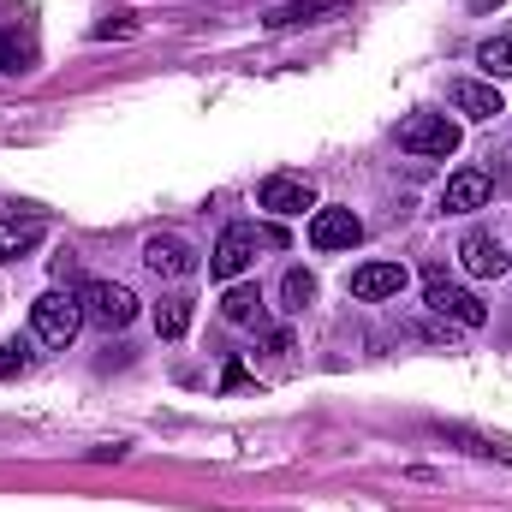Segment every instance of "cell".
Here are the masks:
<instances>
[{"label": "cell", "instance_id": "obj_6", "mask_svg": "<svg viewBox=\"0 0 512 512\" xmlns=\"http://www.w3.org/2000/svg\"><path fill=\"white\" fill-rule=\"evenodd\" d=\"M143 268H149L155 280H191V274L203 268V256L191 251L179 233H155V239L143 245Z\"/></svg>", "mask_w": 512, "mask_h": 512}, {"label": "cell", "instance_id": "obj_16", "mask_svg": "<svg viewBox=\"0 0 512 512\" xmlns=\"http://www.w3.org/2000/svg\"><path fill=\"white\" fill-rule=\"evenodd\" d=\"M280 298H286V310H292V316H298V310H310V304H316V274H310V268H286Z\"/></svg>", "mask_w": 512, "mask_h": 512}, {"label": "cell", "instance_id": "obj_13", "mask_svg": "<svg viewBox=\"0 0 512 512\" xmlns=\"http://www.w3.org/2000/svg\"><path fill=\"white\" fill-rule=\"evenodd\" d=\"M334 12H346V0H286V6H274L262 24H268V30H298V24H322V18H334Z\"/></svg>", "mask_w": 512, "mask_h": 512}, {"label": "cell", "instance_id": "obj_3", "mask_svg": "<svg viewBox=\"0 0 512 512\" xmlns=\"http://www.w3.org/2000/svg\"><path fill=\"white\" fill-rule=\"evenodd\" d=\"M423 304H429L435 316H447V322H459V328H483V322H489V304H483L477 292H465V286H453L447 274H429V280H423Z\"/></svg>", "mask_w": 512, "mask_h": 512}, {"label": "cell", "instance_id": "obj_5", "mask_svg": "<svg viewBox=\"0 0 512 512\" xmlns=\"http://www.w3.org/2000/svg\"><path fill=\"white\" fill-rule=\"evenodd\" d=\"M131 316H137V298H131V286L120 280H90L84 286V322H96V328H131Z\"/></svg>", "mask_w": 512, "mask_h": 512}, {"label": "cell", "instance_id": "obj_12", "mask_svg": "<svg viewBox=\"0 0 512 512\" xmlns=\"http://www.w3.org/2000/svg\"><path fill=\"white\" fill-rule=\"evenodd\" d=\"M447 96H453V108H459L465 120H495V114H507L501 90H495V84H477V78H453Z\"/></svg>", "mask_w": 512, "mask_h": 512}, {"label": "cell", "instance_id": "obj_7", "mask_svg": "<svg viewBox=\"0 0 512 512\" xmlns=\"http://www.w3.org/2000/svg\"><path fill=\"white\" fill-rule=\"evenodd\" d=\"M459 262H465L471 280H501L512 268V251L495 233H465V239H459Z\"/></svg>", "mask_w": 512, "mask_h": 512}, {"label": "cell", "instance_id": "obj_11", "mask_svg": "<svg viewBox=\"0 0 512 512\" xmlns=\"http://www.w3.org/2000/svg\"><path fill=\"white\" fill-rule=\"evenodd\" d=\"M489 191H495V179H489L483 167H465V173H453V179H447L441 209H447V215H471V209H483V203H489Z\"/></svg>", "mask_w": 512, "mask_h": 512}, {"label": "cell", "instance_id": "obj_1", "mask_svg": "<svg viewBox=\"0 0 512 512\" xmlns=\"http://www.w3.org/2000/svg\"><path fill=\"white\" fill-rule=\"evenodd\" d=\"M78 328H84V298H72V292H42V298L30 304V334H36L42 346H72Z\"/></svg>", "mask_w": 512, "mask_h": 512}, {"label": "cell", "instance_id": "obj_17", "mask_svg": "<svg viewBox=\"0 0 512 512\" xmlns=\"http://www.w3.org/2000/svg\"><path fill=\"white\" fill-rule=\"evenodd\" d=\"M221 316H227V322H239V328L256 322V316H262V292H256V286H233V292L221 298Z\"/></svg>", "mask_w": 512, "mask_h": 512}, {"label": "cell", "instance_id": "obj_18", "mask_svg": "<svg viewBox=\"0 0 512 512\" xmlns=\"http://www.w3.org/2000/svg\"><path fill=\"white\" fill-rule=\"evenodd\" d=\"M477 66H483L489 78H512V30L507 36H489V42L477 48Z\"/></svg>", "mask_w": 512, "mask_h": 512}, {"label": "cell", "instance_id": "obj_10", "mask_svg": "<svg viewBox=\"0 0 512 512\" xmlns=\"http://www.w3.org/2000/svg\"><path fill=\"white\" fill-rule=\"evenodd\" d=\"M405 262H364V268H352V298H364V304H382V298H399L405 292Z\"/></svg>", "mask_w": 512, "mask_h": 512}, {"label": "cell", "instance_id": "obj_20", "mask_svg": "<svg viewBox=\"0 0 512 512\" xmlns=\"http://www.w3.org/2000/svg\"><path fill=\"white\" fill-rule=\"evenodd\" d=\"M477 6H489V0H477Z\"/></svg>", "mask_w": 512, "mask_h": 512}, {"label": "cell", "instance_id": "obj_4", "mask_svg": "<svg viewBox=\"0 0 512 512\" xmlns=\"http://www.w3.org/2000/svg\"><path fill=\"white\" fill-rule=\"evenodd\" d=\"M256 251H262V227L233 221V227L215 239V251H209V274H215V280H239V274L256 262Z\"/></svg>", "mask_w": 512, "mask_h": 512}, {"label": "cell", "instance_id": "obj_2", "mask_svg": "<svg viewBox=\"0 0 512 512\" xmlns=\"http://www.w3.org/2000/svg\"><path fill=\"white\" fill-rule=\"evenodd\" d=\"M393 137H399L405 155H429V161H447L459 149V126L447 114H411V120H399Z\"/></svg>", "mask_w": 512, "mask_h": 512}, {"label": "cell", "instance_id": "obj_9", "mask_svg": "<svg viewBox=\"0 0 512 512\" xmlns=\"http://www.w3.org/2000/svg\"><path fill=\"white\" fill-rule=\"evenodd\" d=\"M364 239V221L352 209H316L310 215V245L316 251H352Z\"/></svg>", "mask_w": 512, "mask_h": 512}, {"label": "cell", "instance_id": "obj_15", "mask_svg": "<svg viewBox=\"0 0 512 512\" xmlns=\"http://www.w3.org/2000/svg\"><path fill=\"white\" fill-rule=\"evenodd\" d=\"M155 334L161 340H185L191 334V298H161L155 304Z\"/></svg>", "mask_w": 512, "mask_h": 512}, {"label": "cell", "instance_id": "obj_19", "mask_svg": "<svg viewBox=\"0 0 512 512\" xmlns=\"http://www.w3.org/2000/svg\"><path fill=\"white\" fill-rule=\"evenodd\" d=\"M24 370H30V346H24V340L0 346V382H12V376H24Z\"/></svg>", "mask_w": 512, "mask_h": 512}, {"label": "cell", "instance_id": "obj_14", "mask_svg": "<svg viewBox=\"0 0 512 512\" xmlns=\"http://www.w3.org/2000/svg\"><path fill=\"white\" fill-rule=\"evenodd\" d=\"M42 221L36 215H24V221H0V262H18V256H30L42 245Z\"/></svg>", "mask_w": 512, "mask_h": 512}, {"label": "cell", "instance_id": "obj_8", "mask_svg": "<svg viewBox=\"0 0 512 512\" xmlns=\"http://www.w3.org/2000/svg\"><path fill=\"white\" fill-rule=\"evenodd\" d=\"M256 203H262L268 215H304V209H316V191H310V179H298V173H268L262 191H256Z\"/></svg>", "mask_w": 512, "mask_h": 512}]
</instances>
